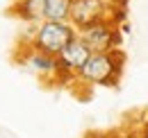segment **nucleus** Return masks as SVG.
Here are the masks:
<instances>
[{
	"mask_svg": "<svg viewBox=\"0 0 148 138\" xmlns=\"http://www.w3.org/2000/svg\"><path fill=\"white\" fill-rule=\"evenodd\" d=\"M123 68H125V52L121 48L110 52H93L89 61L82 66V70L77 72L75 82H80L84 86L114 88L121 82Z\"/></svg>",
	"mask_w": 148,
	"mask_h": 138,
	"instance_id": "1",
	"label": "nucleus"
},
{
	"mask_svg": "<svg viewBox=\"0 0 148 138\" xmlns=\"http://www.w3.org/2000/svg\"><path fill=\"white\" fill-rule=\"evenodd\" d=\"M77 36V30L66 20V23H57V20H41L39 25H32V30L25 36H21L18 43H27L34 50H41L46 54L57 57L71 41Z\"/></svg>",
	"mask_w": 148,
	"mask_h": 138,
	"instance_id": "2",
	"label": "nucleus"
},
{
	"mask_svg": "<svg viewBox=\"0 0 148 138\" xmlns=\"http://www.w3.org/2000/svg\"><path fill=\"white\" fill-rule=\"evenodd\" d=\"M91 54L93 52L89 50V45H87L80 36H75L73 41L57 54V84H62V86L75 84L77 72L89 61Z\"/></svg>",
	"mask_w": 148,
	"mask_h": 138,
	"instance_id": "3",
	"label": "nucleus"
},
{
	"mask_svg": "<svg viewBox=\"0 0 148 138\" xmlns=\"http://www.w3.org/2000/svg\"><path fill=\"white\" fill-rule=\"evenodd\" d=\"M77 36L89 45L91 52H110V50H119L121 48V25L114 20V18H105V20H98L89 27L80 30Z\"/></svg>",
	"mask_w": 148,
	"mask_h": 138,
	"instance_id": "4",
	"label": "nucleus"
},
{
	"mask_svg": "<svg viewBox=\"0 0 148 138\" xmlns=\"http://www.w3.org/2000/svg\"><path fill=\"white\" fill-rule=\"evenodd\" d=\"M14 61L27 68L30 72H34L37 77H41L48 84H57V57L46 54L41 50H34L27 43H18L14 50Z\"/></svg>",
	"mask_w": 148,
	"mask_h": 138,
	"instance_id": "5",
	"label": "nucleus"
},
{
	"mask_svg": "<svg viewBox=\"0 0 148 138\" xmlns=\"http://www.w3.org/2000/svg\"><path fill=\"white\" fill-rule=\"evenodd\" d=\"M9 14L27 25H39L43 20V0H14L9 5Z\"/></svg>",
	"mask_w": 148,
	"mask_h": 138,
	"instance_id": "6",
	"label": "nucleus"
},
{
	"mask_svg": "<svg viewBox=\"0 0 148 138\" xmlns=\"http://www.w3.org/2000/svg\"><path fill=\"white\" fill-rule=\"evenodd\" d=\"M73 0H43V20L66 23L71 16Z\"/></svg>",
	"mask_w": 148,
	"mask_h": 138,
	"instance_id": "7",
	"label": "nucleus"
},
{
	"mask_svg": "<svg viewBox=\"0 0 148 138\" xmlns=\"http://www.w3.org/2000/svg\"><path fill=\"white\" fill-rule=\"evenodd\" d=\"M105 138H141V136H139L137 127H125V129H119L114 134H107Z\"/></svg>",
	"mask_w": 148,
	"mask_h": 138,
	"instance_id": "8",
	"label": "nucleus"
},
{
	"mask_svg": "<svg viewBox=\"0 0 148 138\" xmlns=\"http://www.w3.org/2000/svg\"><path fill=\"white\" fill-rule=\"evenodd\" d=\"M137 131H139V136H141V138H148V111L144 113V118H141V122H139Z\"/></svg>",
	"mask_w": 148,
	"mask_h": 138,
	"instance_id": "9",
	"label": "nucleus"
}]
</instances>
